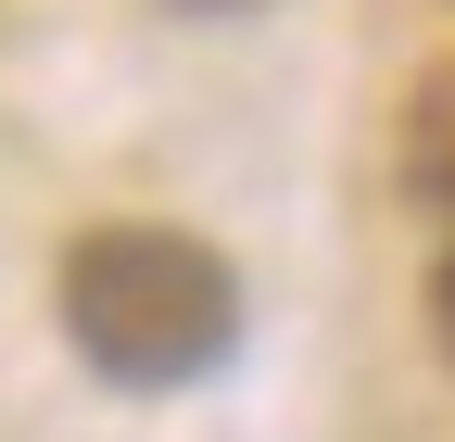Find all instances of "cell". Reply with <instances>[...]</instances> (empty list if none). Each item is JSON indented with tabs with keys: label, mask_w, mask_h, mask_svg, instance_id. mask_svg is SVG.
I'll list each match as a JSON object with an SVG mask.
<instances>
[{
	"label": "cell",
	"mask_w": 455,
	"mask_h": 442,
	"mask_svg": "<svg viewBox=\"0 0 455 442\" xmlns=\"http://www.w3.org/2000/svg\"><path fill=\"white\" fill-rule=\"evenodd\" d=\"M178 13H266V0H178Z\"/></svg>",
	"instance_id": "277c9868"
},
{
	"label": "cell",
	"mask_w": 455,
	"mask_h": 442,
	"mask_svg": "<svg viewBox=\"0 0 455 442\" xmlns=\"http://www.w3.org/2000/svg\"><path fill=\"white\" fill-rule=\"evenodd\" d=\"M430 342H443V367H455V253L430 265Z\"/></svg>",
	"instance_id": "3957f363"
},
{
	"label": "cell",
	"mask_w": 455,
	"mask_h": 442,
	"mask_svg": "<svg viewBox=\"0 0 455 442\" xmlns=\"http://www.w3.org/2000/svg\"><path fill=\"white\" fill-rule=\"evenodd\" d=\"M392 164H405V190H418L430 215H455V64H430V76H418V101H405V139H392Z\"/></svg>",
	"instance_id": "7a4b0ae2"
},
{
	"label": "cell",
	"mask_w": 455,
	"mask_h": 442,
	"mask_svg": "<svg viewBox=\"0 0 455 442\" xmlns=\"http://www.w3.org/2000/svg\"><path fill=\"white\" fill-rule=\"evenodd\" d=\"M64 342L114 392H190L241 342V265L190 228H89L64 253Z\"/></svg>",
	"instance_id": "6da1fadb"
}]
</instances>
